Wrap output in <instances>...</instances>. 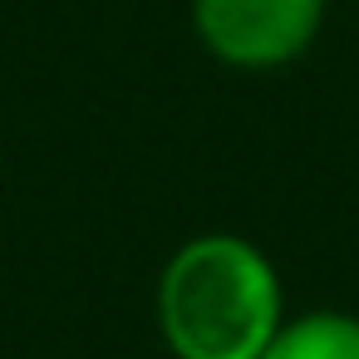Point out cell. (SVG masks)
Instances as JSON below:
<instances>
[{
	"instance_id": "obj_1",
	"label": "cell",
	"mask_w": 359,
	"mask_h": 359,
	"mask_svg": "<svg viewBox=\"0 0 359 359\" xmlns=\"http://www.w3.org/2000/svg\"><path fill=\"white\" fill-rule=\"evenodd\" d=\"M158 320L177 359H261L280 330L276 271L241 236H197L163 271Z\"/></svg>"
},
{
	"instance_id": "obj_2",
	"label": "cell",
	"mask_w": 359,
	"mask_h": 359,
	"mask_svg": "<svg viewBox=\"0 0 359 359\" xmlns=\"http://www.w3.org/2000/svg\"><path fill=\"white\" fill-rule=\"evenodd\" d=\"M202 45L241 69H276L310 50L325 0H192Z\"/></svg>"
},
{
	"instance_id": "obj_3",
	"label": "cell",
	"mask_w": 359,
	"mask_h": 359,
	"mask_svg": "<svg viewBox=\"0 0 359 359\" xmlns=\"http://www.w3.org/2000/svg\"><path fill=\"white\" fill-rule=\"evenodd\" d=\"M261 359H359V320L339 310H315L271 334Z\"/></svg>"
}]
</instances>
